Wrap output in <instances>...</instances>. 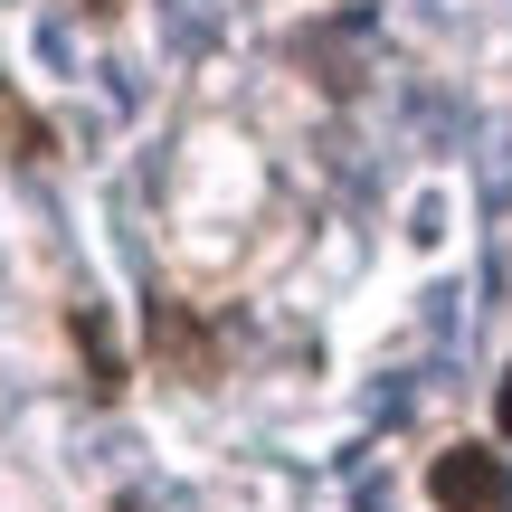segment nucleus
Here are the masks:
<instances>
[{
    "label": "nucleus",
    "mask_w": 512,
    "mask_h": 512,
    "mask_svg": "<svg viewBox=\"0 0 512 512\" xmlns=\"http://www.w3.org/2000/svg\"><path fill=\"white\" fill-rule=\"evenodd\" d=\"M427 503H437V512H503L512 475H503L494 446H446V456L427 465Z\"/></svg>",
    "instance_id": "nucleus-1"
},
{
    "label": "nucleus",
    "mask_w": 512,
    "mask_h": 512,
    "mask_svg": "<svg viewBox=\"0 0 512 512\" xmlns=\"http://www.w3.org/2000/svg\"><path fill=\"white\" fill-rule=\"evenodd\" d=\"M152 342H171V351L190 361V380H209V332H200V323H181L171 304H152Z\"/></svg>",
    "instance_id": "nucleus-2"
},
{
    "label": "nucleus",
    "mask_w": 512,
    "mask_h": 512,
    "mask_svg": "<svg viewBox=\"0 0 512 512\" xmlns=\"http://www.w3.org/2000/svg\"><path fill=\"white\" fill-rule=\"evenodd\" d=\"M0 133H10L19 152H48V133H38V114H29V105H10V95H0Z\"/></svg>",
    "instance_id": "nucleus-3"
},
{
    "label": "nucleus",
    "mask_w": 512,
    "mask_h": 512,
    "mask_svg": "<svg viewBox=\"0 0 512 512\" xmlns=\"http://www.w3.org/2000/svg\"><path fill=\"white\" fill-rule=\"evenodd\" d=\"M494 427H503V437H512V370H503V399H494Z\"/></svg>",
    "instance_id": "nucleus-4"
},
{
    "label": "nucleus",
    "mask_w": 512,
    "mask_h": 512,
    "mask_svg": "<svg viewBox=\"0 0 512 512\" xmlns=\"http://www.w3.org/2000/svg\"><path fill=\"white\" fill-rule=\"evenodd\" d=\"M86 10H105V0H86Z\"/></svg>",
    "instance_id": "nucleus-5"
},
{
    "label": "nucleus",
    "mask_w": 512,
    "mask_h": 512,
    "mask_svg": "<svg viewBox=\"0 0 512 512\" xmlns=\"http://www.w3.org/2000/svg\"><path fill=\"white\" fill-rule=\"evenodd\" d=\"M124 512H143V503H124Z\"/></svg>",
    "instance_id": "nucleus-6"
}]
</instances>
